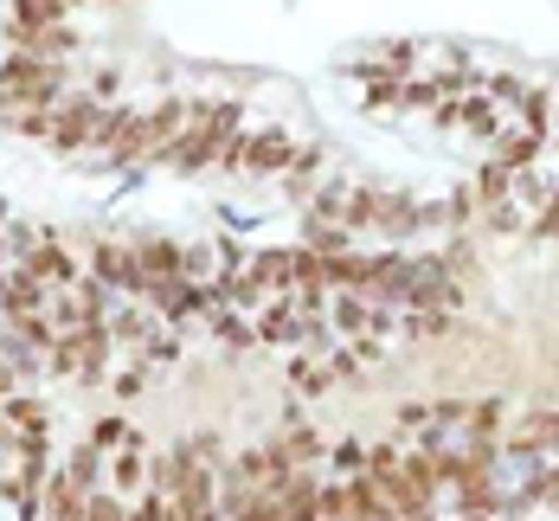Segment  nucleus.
I'll use <instances>...</instances> for the list:
<instances>
[{"label": "nucleus", "instance_id": "f257e3e1", "mask_svg": "<svg viewBox=\"0 0 559 521\" xmlns=\"http://www.w3.org/2000/svg\"><path fill=\"white\" fill-rule=\"evenodd\" d=\"M367 476L386 489V502L399 509V521H431V502H438V489H444L431 451H399V445L367 451Z\"/></svg>", "mask_w": 559, "mask_h": 521}, {"label": "nucleus", "instance_id": "f03ea898", "mask_svg": "<svg viewBox=\"0 0 559 521\" xmlns=\"http://www.w3.org/2000/svg\"><path fill=\"white\" fill-rule=\"evenodd\" d=\"M52 97H58V64L52 58H13V64L0 71V104L13 116L52 110Z\"/></svg>", "mask_w": 559, "mask_h": 521}, {"label": "nucleus", "instance_id": "7ed1b4c3", "mask_svg": "<svg viewBox=\"0 0 559 521\" xmlns=\"http://www.w3.org/2000/svg\"><path fill=\"white\" fill-rule=\"evenodd\" d=\"M104 360H110V329H71L52 347V374H64V380H97Z\"/></svg>", "mask_w": 559, "mask_h": 521}, {"label": "nucleus", "instance_id": "20e7f679", "mask_svg": "<svg viewBox=\"0 0 559 521\" xmlns=\"http://www.w3.org/2000/svg\"><path fill=\"white\" fill-rule=\"evenodd\" d=\"M84 277H97L104 289H142V245H91V264H84Z\"/></svg>", "mask_w": 559, "mask_h": 521}, {"label": "nucleus", "instance_id": "39448f33", "mask_svg": "<svg viewBox=\"0 0 559 521\" xmlns=\"http://www.w3.org/2000/svg\"><path fill=\"white\" fill-rule=\"evenodd\" d=\"M225 162H238V168H251V174L296 168V142H289L283 129H264V135H245V142H231V155H225Z\"/></svg>", "mask_w": 559, "mask_h": 521}, {"label": "nucleus", "instance_id": "423d86ee", "mask_svg": "<svg viewBox=\"0 0 559 521\" xmlns=\"http://www.w3.org/2000/svg\"><path fill=\"white\" fill-rule=\"evenodd\" d=\"M283 521H322V483L309 470H289V483L277 489Z\"/></svg>", "mask_w": 559, "mask_h": 521}, {"label": "nucleus", "instance_id": "0eeeda50", "mask_svg": "<svg viewBox=\"0 0 559 521\" xmlns=\"http://www.w3.org/2000/svg\"><path fill=\"white\" fill-rule=\"evenodd\" d=\"M277 458L289 463V470H309V463L322 458V438H316V431H309V425H296V431H283Z\"/></svg>", "mask_w": 559, "mask_h": 521}, {"label": "nucleus", "instance_id": "6e6552de", "mask_svg": "<svg viewBox=\"0 0 559 521\" xmlns=\"http://www.w3.org/2000/svg\"><path fill=\"white\" fill-rule=\"evenodd\" d=\"M322 521H354V502H347V476H341V483H322Z\"/></svg>", "mask_w": 559, "mask_h": 521}, {"label": "nucleus", "instance_id": "1a4fd4ad", "mask_svg": "<svg viewBox=\"0 0 559 521\" xmlns=\"http://www.w3.org/2000/svg\"><path fill=\"white\" fill-rule=\"evenodd\" d=\"M225 521H283V509H277V496H251V502H238Z\"/></svg>", "mask_w": 559, "mask_h": 521}, {"label": "nucleus", "instance_id": "9d476101", "mask_svg": "<svg viewBox=\"0 0 559 521\" xmlns=\"http://www.w3.org/2000/svg\"><path fill=\"white\" fill-rule=\"evenodd\" d=\"M84 521H129V516H122V502H116V496H104V489H97V496L84 502Z\"/></svg>", "mask_w": 559, "mask_h": 521}, {"label": "nucleus", "instance_id": "9b49d317", "mask_svg": "<svg viewBox=\"0 0 559 521\" xmlns=\"http://www.w3.org/2000/svg\"><path fill=\"white\" fill-rule=\"evenodd\" d=\"M129 521H168V502H162V489H155V496H142V502L129 509Z\"/></svg>", "mask_w": 559, "mask_h": 521}, {"label": "nucleus", "instance_id": "f8f14e48", "mask_svg": "<svg viewBox=\"0 0 559 521\" xmlns=\"http://www.w3.org/2000/svg\"><path fill=\"white\" fill-rule=\"evenodd\" d=\"M540 496H547V502L559 509V470H554V483H540Z\"/></svg>", "mask_w": 559, "mask_h": 521}]
</instances>
